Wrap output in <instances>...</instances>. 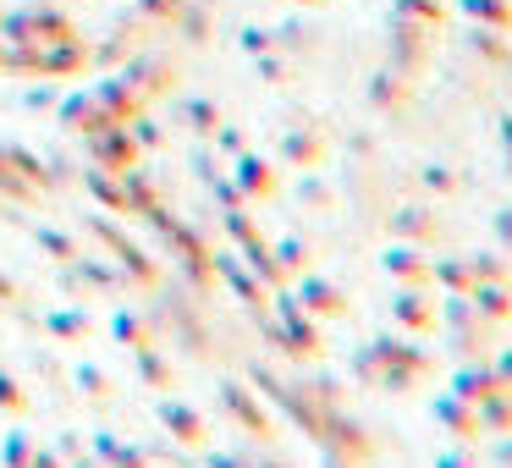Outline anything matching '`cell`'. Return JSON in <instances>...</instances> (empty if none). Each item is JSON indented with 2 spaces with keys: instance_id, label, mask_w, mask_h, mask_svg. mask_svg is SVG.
<instances>
[{
  "instance_id": "1",
  "label": "cell",
  "mask_w": 512,
  "mask_h": 468,
  "mask_svg": "<svg viewBox=\"0 0 512 468\" xmlns=\"http://www.w3.org/2000/svg\"><path fill=\"white\" fill-rule=\"evenodd\" d=\"M501 391V380H496V369H490V358H468L463 369L452 375V397H463V402H485V397H496Z\"/></svg>"
},
{
  "instance_id": "2",
  "label": "cell",
  "mask_w": 512,
  "mask_h": 468,
  "mask_svg": "<svg viewBox=\"0 0 512 468\" xmlns=\"http://www.w3.org/2000/svg\"><path fill=\"white\" fill-rule=\"evenodd\" d=\"M435 419H441L457 441H479V435H485V430H479V408H474V402H463V397H452V391L435 397Z\"/></svg>"
},
{
  "instance_id": "3",
  "label": "cell",
  "mask_w": 512,
  "mask_h": 468,
  "mask_svg": "<svg viewBox=\"0 0 512 468\" xmlns=\"http://www.w3.org/2000/svg\"><path fill=\"white\" fill-rule=\"evenodd\" d=\"M474 309L485 314L490 325H507L512 320V281H474Z\"/></svg>"
},
{
  "instance_id": "4",
  "label": "cell",
  "mask_w": 512,
  "mask_h": 468,
  "mask_svg": "<svg viewBox=\"0 0 512 468\" xmlns=\"http://www.w3.org/2000/svg\"><path fill=\"white\" fill-rule=\"evenodd\" d=\"M479 430L485 435H512V391H496V397L479 402Z\"/></svg>"
},
{
  "instance_id": "5",
  "label": "cell",
  "mask_w": 512,
  "mask_h": 468,
  "mask_svg": "<svg viewBox=\"0 0 512 468\" xmlns=\"http://www.w3.org/2000/svg\"><path fill=\"white\" fill-rule=\"evenodd\" d=\"M397 320L408 325V331H435V303L424 298V292H402V298H397Z\"/></svg>"
},
{
  "instance_id": "6",
  "label": "cell",
  "mask_w": 512,
  "mask_h": 468,
  "mask_svg": "<svg viewBox=\"0 0 512 468\" xmlns=\"http://www.w3.org/2000/svg\"><path fill=\"white\" fill-rule=\"evenodd\" d=\"M391 226H397L402 237H413V243H435V237H441V221H435L430 210H419V204H413V210H402Z\"/></svg>"
},
{
  "instance_id": "7",
  "label": "cell",
  "mask_w": 512,
  "mask_h": 468,
  "mask_svg": "<svg viewBox=\"0 0 512 468\" xmlns=\"http://www.w3.org/2000/svg\"><path fill=\"white\" fill-rule=\"evenodd\" d=\"M386 270H391V276H402L408 287H424V281H430V259L413 254V248H397V254H386Z\"/></svg>"
},
{
  "instance_id": "8",
  "label": "cell",
  "mask_w": 512,
  "mask_h": 468,
  "mask_svg": "<svg viewBox=\"0 0 512 468\" xmlns=\"http://www.w3.org/2000/svg\"><path fill=\"white\" fill-rule=\"evenodd\" d=\"M430 281H441L446 292H474V259H441L430 265Z\"/></svg>"
},
{
  "instance_id": "9",
  "label": "cell",
  "mask_w": 512,
  "mask_h": 468,
  "mask_svg": "<svg viewBox=\"0 0 512 468\" xmlns=\"http://www.w3.org/2000/svg\"><path fill=\"white\" fill-rule=\"evenodd\" d=\"M468 259H474V281H512L507 254H468Z\"/></svg>"
},
{
  "instance_id": "10",
  "label": "cell",
  "mask_w": 512,
  "mask_h": 468,
  "mask_svg": "<svg viewBox=\"0 0 512 468\" xmlns=\"http://www.w3.org/2000/svg\"><path fill=\"white\" fill-rule=\"evenodd\" d=\"M490 232H496V248L512 259V204H507V210H496V215H490Z\"/></svg>"
},
{
  "instance_id": "11",
  "label": "cell",
  "mask_w": 512,
  "mask_h": 468,
  "mask_svg": "<svg viewBox=\"0 0 512 468\" xmlns=\"http://www.w3.org/2000/svg\"><path fill=\"white\" fill-rule=\"evenodd\" d=\"M435 468H479V457L468 452V446H452V452H441V463Z\"/></svg>"
},
{
  "instance_id": "12",
  "label": "cell",
  "mask_w": 512,
  "mask_h": 468,
  "mask_svg": "<svg viewBox=\"0 0 512 468\" xmlns=\"http://www.w3.org/2000/svg\"><path fill=\"white\" fill-rule=\"evenodd\" d=\"M490 369H496V380H501V391H512V347H501L496 358H490Z\"/></svg>"
},
{
  "instance_id": "13",
  "label": "cell",
  "mask_w": 512,
  "mask_h": 468,
  "mask_svg": "<svg viewBox=\"0 0 512 468\" xmlns=\"http://www.w3.org/2000/svg\"><path fill=\"white\" fill-rule=\"evenodd\" d=\"M424 182H430L435 193H457V177H452V171H441V166H430V171H424Z\"/></svg>"
},
{
  "instance_id": "14",
  "label": "cell",
  "mask_w": 512,
  "mask_h": 468,
  "mask_svg": "<svg viewBox=\"0 0 512 468\" xmlns=\"http://www.w3.org/2000/svg\"><path fill=\"white\" fill-rule=\"evenodd\" d=\"M496 463L512 468V435H496Z\"/></svg>"
},
{
  "instance_id": "15",
  "label": "cell",
  "mask_w": 512,
  "mask_h": 468,
  "mask_svg": "<svg viewBox=\"0 0 512 468\" xmlns=\"http://www.w3.org/2000/svg\"><path fill=\"white\" fill-rule=\"evenodd\" d=\"M501 138H507V160H512V122H501Z\"/></svg>"
}]
</instances>
